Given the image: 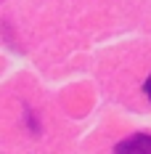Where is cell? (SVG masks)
Segmentation results:
<instances>
[{"mask_svg":"<svg viewBox=\"0 0 151 154\" xmlns=\"http://www.w3.org/2000/svg\"><path fill=\"white\" fill-rule=\"evenodd\" d=\"M114 154H151V133H133L114 146Z\"/></svg>","mask_w":151,"mask_h":154,"instance_id":"1","label":"cell"},{"mask_svg":"<svg viewBox=\"0 0 151 154\" xmlns=\"http://www.w3.org/2000/svg\"><path fill=\"white\" fill-rule=\"evenodd\" d=\"M143 91H146V96H149V101H151V77L143 82Z\"/></svg>","mask_w":151,"mask_h":154,"instance_id":"2","label":"cell"}]
</instances>
